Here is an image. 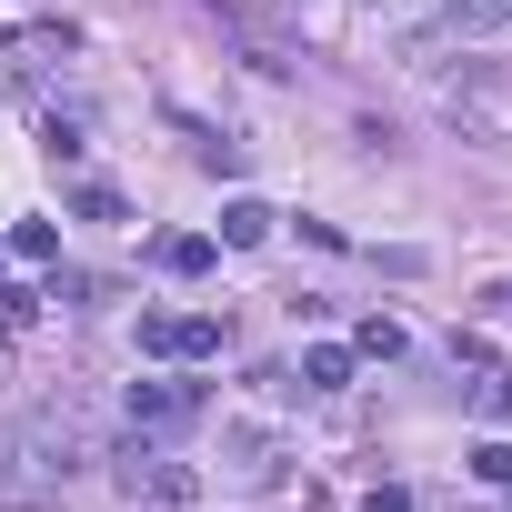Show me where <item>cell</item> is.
<instances>
[{"label": "cell", "instance_id": "3", "mask_svg": "<svg viewBox=\"0 0 512 512\" xmlns=\"http://www.w3.org/2000/svg\"><path fill=\"white\" fill-rule=\"evenodd\" d=\"M201 422V382H131V432H191Z\"/></svg>", "mask_w": 512, "mask_h": 512}, {"label": "cell", "instance_id": "6", "mask_svg": "<svg viewBox=\"0 0 512 512\" xmlns=\"http://www.w3.org/2000/svg\"><path fill=\"white\" fill-rule=\"evenodd\" d=\"M161 272H181V282L211 272V241H201V231H171V241H161Z\"/></svg>", "mask_w": 512, "mask_h": 512}, {"label": "cell", "instance_id": "4", "mask_svg": "<svg viewBox=\"0 0 512 512\" xmlns=\"http://www.w3.org/2000/svg\"><path fill=\"white\" fill-rule=\"evenodd\" d=\"M121 482H131L151 512H191V502H201V472H191V462H151V452H131Z\"/></svg>", "mask_w": 512, "mask_h": 512}, {"label": "cell", "instance_id": "1", "mask_svg": "<svg viewBox=\"0 0 512 512\" xmlns=\"http://www.w3.org/2000/svg\"><path fill=\"white\" fill-rule=\"evenodd\" d=\"M141 352H161V362H211V352H221V312H141Z\"/></svg>", "mask_w": 512, "mask_h": 512}, {"label": "cell", "instance_id": "7", "mask_svg": "<svg viewBox=\"0 0 512 512\" xmlns=\"http://www.w3.org/2000/svg\"><path fill=\"white\" fill-rule=\"evenodd\" d=\"M262 231H272V211H262V201H231V211H221V241H231V251H251Z\"/></svg>", "mask_w": 512, "mask_h": 512}, {"label": "cell", "instance_id": "8", "mask_svg": "<svg viewBox=\"0 0 512 512\" xmlns=\"http://www.w3.org/2000/svg\"><path fill=\"white\" fill-rule=\"evenodd\" d=\"M11 251H21V262H51L61 231H51V221H21V231H11Z\"/></svg>", "mask_w": 512, "mask_h": 512}, {"label": "cell", "instance_id": "9", "mask_svg": "<svg viewBox=\"0 0 512 512\" xmlns=\"http://www.w3.org/2000/svg\"><path fill=\"white\" fill-rule=\"evenodd\" d=\"M472 412L482 422H512V382H472Z\"/></svg>", "mask_w": 512, "mask_h": 512}, {"label": "cell", "instance_id": "5", "mask_svg": "<svg viewBox=\"0 0 512 512\" xmlns=\"http://www.w3.org/2000/svg\"><path fill=\"white\" fill-rule=\"evenodd\" d=\"M342 382H352V352L342 342H312L302 352V392H342Z\"/></svg>", "mask_w": 512, "mask_h": 512}, {"label": "cell", "instance_id": "10", "mask_svg": "<svg viewBox=\"0 0 512 512\" xmlns=\"http://www.w3.org/2000/svg\"><path fill=\"white\" fill-rule=\"evenodd\" d=\"M472 472H482V482H512V442H482V452H472Z\"/></svg>", "mask_w": 512, "mask_h": 512}, {"label": "cell", "instance_id": "2", "mask_svg": "<svg viewBox=\"0 0 512 512\" xmlns=\"http://www.w3.org/2000/svg\"><path fill=\"white\" fill-rule=\"evenodd\" d=\"M492 31H512V0H452V11H432V21L412 31V51L432 61V51H452V41H492Z\"/></svg>", "mask_w": 512, "mask_h": 512}]
</instances>
